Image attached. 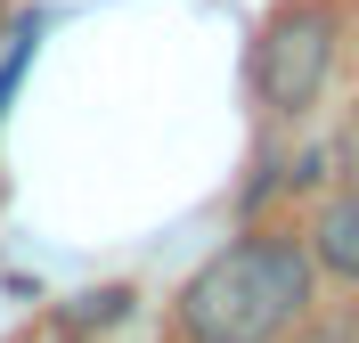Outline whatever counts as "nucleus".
Here are the masks:
<instances>
[{
	"label": "nucleus",
	"instance_id": "1",
	"mask_svg": "<svg viewBox=\"0 0 359 343\" xmlns=\"http://www.w3.org/2000/svg\"><path fill=\"white\" fill-rule=\"evenodd\" d=\"M311 302V270L302 253L278 246V237H253V246H229L212 270L188 278L180 295V327L196 343H278Z\"/></svg>",
	"mask_w": 359,
	"mask_h": 343
},
{
	"label": "nucleus",
	"instance_id": "2",
	"mask_svg": "<svg viewBox=\"0 0 359 343\" xmlns=\"http://www.w3.org/2000/svg\"><path fill=\"white\" fill-rule=\"evenodd\" d=\"M327 74H335V17L327 8H278L262 33V49H253V82H262V98L278 114L311 107L318 90H327Z\"/></svg>",
	"mask_w": 359,
	"mask_h": 343
},
{
	"label": "nucleus",
	"instance_id": "3",
	"mask_svg": "<svg viewBox=\"0 0 359 343\" xmlns=\"http://www.w3.org/2000/svg\"><path fill=\"white\" fill-rule=\"evenodd\" d=\"M318 262H327V270L335 278H359V196H343V205H327L318 213Z\"/></svg>",
	"mask_w": 359,
	"mask_h": 343
},
{
	"label": "nucleus",
	"instance_id": "4",
	"mask_svg": "<svg viewBox=\"0 0 359 343\" xmlns=\"http://www.w3.org/2000/svg\"><path fill=\"white\" fill-rule=\"evenodd\" d=\"M33 33H41V25L25 17V25H17V49H8V66H0V107H8V90H17V74H25V58H33Z\"/></svg>",
	"mask_w": 359,
	"mask_h": 343
},
{
	"label": "nucleus",
	"instance_id": "5",
	"mask_svg": "<svg viewBox=\"0 0 359 343\" xmlns=\"http://www.w3.org/2000/svg\"><path fill=\"white\" fill-rule=\"evenodd\" d=\"M343 180H351V196H359V123H351V139H343Z\"/></svg>",
	"mask_w": 359,
	"mask_h": 343
}]
</instances>
